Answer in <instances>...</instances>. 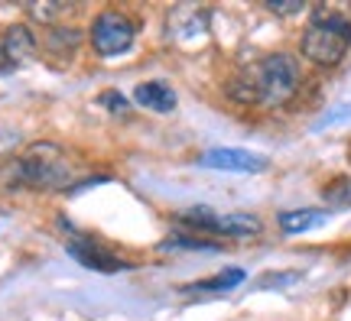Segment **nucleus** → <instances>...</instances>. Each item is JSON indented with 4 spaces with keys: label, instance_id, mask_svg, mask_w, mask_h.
I'll list each match as a JSON object with an SVG mask.
<instances>
[{
    "label": "nucleus",
    "instance_id": "1",
    "mask_svg": "<svg viewBox=\"0 0 351 321\" xmlns=\"http://www.w3.org/2000/svg\"><path fill=\"white\" fill-rule=\"evenodd\" d=\"M302 85L300 62L289 52H270L254 65L241 68L234 81L228 85V94L241 104H261V107H283Z\"/></svg>",
    "mask_w": 351,
    "mask_h": 321
},
{
    "label": "nucleus",
    "instance_id": "2",
    "mask_svg": "<svg viewBox=\"0 0 351 321\" xmlns=\"http://www.w3.org/2000/svg\"><path fill=\"white\" fill-rule=\"evenodd\" d=\"M75 182L72 159L59 143L39 140L10 162V185L13 188H36V192H62Z\"/></svg>",
    "mask_w": 351,
    "mask_h": 321
},
{
    "label": "nucleus",
    "instance_id": "3",
    "mask_svg": "<svg viewBox=\"0 0 351 321\" xmlns=\"http://www.w3.org/2000/svg\"><path fill=\"white\" fill-rule=\"evenodd\" d=\"M302 55L319 68H332L339 65L351 49V20L335 10H315L309 29L300 39Z\"/></svg>",
    "mask_w": 351,
    "mask_h": 321
},
{
    "label": "nucleus",
    "instance_id": "4",
    "mask_svg": "<svg viewBox=\"0 0 351 321\" xmlns=\"http://www.w3.org/2000/svg\"><path fill=\"white\" fill-rule=\"evenodd\" d=\"M88 36H91V46H95L98 55L114 59V55H121V52H127L134 46L137 23H134V16H127V13H121V10H104L91 20Z\"/></svg>",
    "mask_w": 351,
    "mask_h": 321
},
{
    "label": "nucleus",
    "instance_id": "5",
    "mask_svg": "<svg viewBox=\"0 0 351 321\" xmlns=\"http://www.w3.org/2000/svg\"><path fill=\"white\" fill-rule=\"evenodd\" d=\"M179 221L189 227H199L208 234H221V237H257L263 231V221L257 214L247 211H231V214H218L212 208H189L179 214Z\"/></svg>",
    "mask_w": 351,
    "mask_h": 321
},
{
    "label": "nucleus",
    "instance_id": "6",
    "mask_svg": "<svg viewBox=\"0 0 351 321\" xmlns=\"http://www.w3.org/2000/svg\"><path fill=\"white\" fill-rule=\"evenodd\" d=\"M205 169H218V172H263L267 169V156L251 153V149H234V146H218L205 149L199 156Z\"/></svg>",
    "mask_w": 351,
    "mask_h": 321
},
{
    "label": "nucleus",
    "instance_id": "7",
    "mask_svg": "<svg viewBox=\"0 0 351 321\" xmlns=\"http://www.w3.org/2000/svg\"><path fill=\"white\" fill-rule=\"evenodd\" d=\"M65 250L72 253V257L88 266V270H98V272H117V270H127V263L117 253H111L108 247H101L98 240H91V237H72Z\"/></svg>",
    "mask_w": 351,
    "mask_h": 321
},
{
    "label": "nucleus",
    "instance_id": "8",
    "mask_svg": "<svg viewBox=\"0 0 351 321\" xmlns=\"http://www.w3.org/2000/svg\"><path fill=\"white\" fill-rule=\"evenodd\" d=\"M0 49H3V55L16 65V62H23V59H33V55H36V36H33V29L26 23H13L3 29Z\"/></svg>",
    "mask_w": 351,
    "mask_h": 321
},
{
    "label": "nucleus",
    "instance_id": "9",
    "mask_svg": "<svg viewBox=\"0 0 351 321\" xmlns=\"http://www.w3.org/2000/svg\"><path fill=\"white\" fill-rule=\"evenodd\" d=\"M134 101H137L140 107L156 111V114L176 111V91L166 85V81H143V85H137V91H134Z\"/></svg>",
    "mask_w": 351,
    "mask_h": 321
},
{
    "label": "nucleus",
    "instance_id": "10",
    "mask_svg": "<svg viewBox=\"0 0 351 321\" xmlns=\"http://www.w3.org/2000/svg\"><path fill=\"white\" fill-rule=\"evenodd\" d=\"M328 221V211H319V208H296V211H280V231L289 237L296 234H306V231H313V227H322Z\"/></svg>",
    "mask_w": 351,
    "mask_h": 321
},
{
    "label": "nucleus",
    "instance_id": "11",
    "mask_svg": "<svg viewBox=\"0 0 351 321\" xmlns=\"http://www.w3.org/2000/svg\"><path fill=\"white\" fill-rule=\"evenodd\" d=\"M241 283H244V270H221L212 279L186 285V292H225V289H238Z\"/></svg>",
    "mask_w": 351,
    "mask_h": 321
},
{
    "label": "nucleus",
    "instance_id": "12",
    "mask_svg": "<svg viewBox=\"0 0 351 321\" xmlns=\"http://www.w3.org/2000/svg\"><path fill=\"white\" fill-rule=\"evenodd\" d=\"M26 10H29V16H36L39 23H56L59 16L69 13V3H46V7L43 3H29Z\"/></svg>",
    "mask_w": 351,
    "mask_h": 321
},
{
    "label": "nucleus",
    "instance_id": "13",
    "mask_svg": "<svg viewBox=\"0 0 351 321\" xmlns=\"http://www.w3.org/2000/svg\"><path fill=\"white\" fill-rule=\"evenodd\" d=\"M98 104H104L111 114H127V107H130V101H127L121 91H101Z\"/></svg>",
    "mask_w": 351,
    "mask_h": 321
},
{
    "label": "nucleus",
    "instance_id": "14",
    "mask_svg": "<svg viewBox=\"0 0 351 321\" xmlns=\"http://www.w3.org/2000/svg\"><path fill=\"white\" fill-rule=\"evenodd\" d=\"M267 10L280 13V16H293V13L306 10V3H302V0H267Z\"/></svg>",
    "mask_w": 351,
    "mask_h": 321
},
{
    "label": "nucleus",
    "instance_id": "15",
    "mask_svg": "<svg viewBox=\"0 0 351 321\" xmlns=\"http://www.w3.org/2000/svg\"><path fill=\"white\" fill-rule=\"evenodd\" d=\"M341 188H328V201L332 205H351V182H339Z\"/></svg>",
    "mask_w": 351,
    "mask_h": 321
},
{
    "label": "nucleus",
    "instance_id": "16",
    "mask_svg": "<svg viewBox=\"0 0 351 321\" xmlns=\"http://www.w3.org/2000/svg\"><path fill=\"white\" fill-rule=\"evenodd\" d=\"M16 143H20V136L13 133V130H0V156H3V153H10Z\"/></svg>",
    "mask_w": 351,
    "mask_h": 321
},
{
    "label": "nucleus",
    "instance_id": "17",
    "mask_svg": "<svg viewBox=\"0 0 351 321\" xmlns=\"http://www.w3.org/2000/svg\"><path fill=\"white\" fill-rule=\"evenodd\" d=\"M10 68H13V62L3 55V49H0V72H10Z\"/></svg>",
    "mask_w": 351,
    "mask_h": 321
}]
</instances>
